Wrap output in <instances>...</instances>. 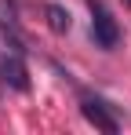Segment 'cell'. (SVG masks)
I'll use <instances>...</instances> for the list:
<instances>
[{
    "mask_svg": "<svg viewBox=\"0 0 131 135\" xmlns=\"http://www.w3.org/2000/svg\"><path fill=\"white\" fill-rule=\"evenodd\" d=\"M91 40H95V47H102V51H113V47L120 44V26L109 15L106 4H91Z\"/></svg>",
    "mask_w": 131,
    "mask_h": 135,
    "instance_id": "cell-1",
    "label": "cell"
},
{
    "mask_svg": "<svg viewBox=\"0 0 131 135\" xmlns=\"http://www.w3.org/2000/svg\"><path fill=\"white\" fill-rule=\"evenodd\" d=\"M44 18H47V26H51L55 33H69V29H73V15H69V7L55 4V0L44 4Z\"/></svg>",
    "mask_w": 131,
    "mask_h": 135,
    "instance_id": "cell-4",
    "label": "cell"
},
{
    "mask_svg": "<svg viewBox=\"0 0 131 135\" xmlns=\"http://www.w3.org/2000/svg\"><path fill=\"white\" fill-rule=\"evenodd\" d=\"M0 80L15 91H29V69L22 62V51H0Z\"/></svg>",
    "mask_w": 131,
    "mask_h": 135,
    "instance_id": "cell-3",
    "label": "cell"
},
{
    "mask_svg": "<svg viewBox=\"0 0 131 135\" xmlns=\"http://www.w3.org/2000/svg\"><path fill=\"white\" fill-rule=\"evenodd\" d=\"M80 113H84L87 124H95L98 132H106V135L120 132V120H117L113 106H109L106 99H98V95H80Z\"/></svg>",
    "mask_w": 131,
    "mask_h": 135,
    "instance_id": "cell-2",
    "label": "cell"
},
{
    "mask_svg": "<svg viewBox=\"0 0 131 135\" xmlns=\"http://www.w3.org/2000/svg\"><path fill=\"white\" fill-rule=\"evenodd\" d=\"M128 4H131V0H128Z\"/></svg>",
    "mask_w": 131,
    "mask_h": 135,
    "instance_id": "cell-5",
    "label": "cell"
}]
</instances>
